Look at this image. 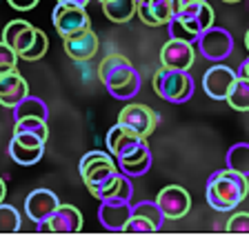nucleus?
I'll use <instances>...</instances> for the list:
<instances>
[{
  "mask_svg": "<svg viewBox=\"0 0 249 240\" xmlns=\"http://www.w3.org/2000/svg\"><path fill=\"white\" fill-rule=\"evenodd\" d=\"M98 78L116 100H131L140 91V73L123 53H109L98 65Z\"/></svg>",
  "mask_w": 249,
  "mask_h": 240,
  "instance_id": "f257e3e1",
  "label": "nucleus"
},
{
  "mask_svg": "<svg viewBox=\"0 0 249 240\" xmlns=\"http://www.w3.org/2000/svg\"><path fill=\"white\" fill-rule=\"evenodd\" d=\"M249 193V180L247 176L231 169H218L209 176L205 198L207 205L216 211H231L236 209Z\"/></svg>",
  "mask_w": 249,
  "mask_h": 240,
  "instance_id": "f03ea898",
  "label": "nucleus"
},
{
  "mask_svg": "<svg viewBox=\"0 0 249 240\" xmlns=\"http://www.w3.org/2000/svg\"><path fill=\"white\" fill-rule=\"evenodd\" d=\"M78 171L83 176L87 189L91 191V196H96L98 200H103L107 196L109 189L114 187L120 176L116 158L109 152H100V149H93V152L85 154L80 158Z\"/></svg>",
  "mask_w": 249,
  "mask_h": 240,
  "instance_id": "7ed1b4c3",
  "label": "nucleus"
},
{
  "mask_svg": "<svg viewBox=\"0 0 249 240\" xmlns=\"http://www.w3.org/2000/svg\"><path fill=\"white\" fill-rule=\"evenodd\" d=\"M194 89H196V83L189 76V71L160 67L154 73V91L167 103L174 104L187 103L194 96Z\"/></svg>",
  "mask_w": 249,
  "mask_h": 240,
  "instance_id": "20e7f679",
  "label": "nucleus"
},
{
  "mask_svg": "<svg viewBox=\"0 0 249 240\" xmlns=\"http://www.w3.org/2000/svg\"><path fill=\"white\" fill-rule=\"evenodd\" d=\"M196 42H198V51L207 60H213V63H223L225 58H229L233 51V38L225 27L212 25L198 36Z\"/></svg>",
  "mask_w": 249,
  "mask_h": 240,
  "instance_id": "39448f33",
  "label": "nucleus"
},
{
  "mask_svg": "<svg viewBox=\"0 0 249 240\" xmlns=\"http://www.w3.org/2000/svg\"><path fill=\"white\" fill-rule=\"evenodd\" d=\"M160 116L156 114L151 107L147 104H138V103H129L124 104L118 114V122L124 125L127 129H131L134 134H138L140 138H149L154 134L156 125H158Z\"/></svg>",
  "mask_w": 249,
  "mask_h": 240,
  "instance_id": "423d86ee",
  "label": "nucleus"
},
{
  "mask_svg": "<svg viewBox=\"0 0 249 240\" xmlns=\"http://www.w3.org/2000/svg\"><path fill=\"white\" fill-rule=\"evenodd\" d=\"M52 22L60 38L71 36V34L83 32V29L91 27V20H89V14L85 11V7L62 5V2H56V7H53Z\"/></svg>",
  "mask_w": 249,
  "mask_h": 240,
  "instance_id": "0eeeda50",
  "label": "nucleus"
},
{
  "mask_svg": "<svg viewBox=\"0 0 249 240\" xmlns=\"http://www.w3.org/2000/svg\"><path fill=\"white\" fill-rule=\"evenodd\" d=\"M156 205L160 207L162 216L167 220H180L189 214L192 209V196L178 185H169V187L160 189L156 196Z\"/></svg>",
  "mask_w": 249,
  "mask_h": 240,
  "instance_id": "6e6552de",
  "label": "nucleus"
},
{
  "mask_svg": "<svg viewBox=\"0 0 249 240\" xmlns=\"http://www.w3.org/2000/svg\"><path fill=\"white\" fill-rule=\"evenodd\" d=\"M196 60V49L194 42H185V40H169L162 45L160 49V65L167 69H180V71H189V67Z\"/></svg>",
  "mask_w": 249,
  "mask_h": 240,
  "instance_id": "1a4fd4ad",
  "label": "nucleus"
},
{
  "mask_svg": "<svg viewBox=\"0 0 249 240\" xmlns=\"http://www.w3.org/2000/svg\"><path fill=\"white\" fill-rule=\"evenodd\" d=\"M236 76L238 73L233 71L231 67L218 63L205 71V76H202V89H205V94L212 100H225L233 80H236Z\"/></svg>",
  "mask_w": 249,
  "mask_h": 240,
  "instance_id": "9d476101",
  "label": "nucleus"
},
{
  "mask_svg": "<svg viewBox=\"0 0 249 240\" xmlns=\"http://www.w3.org/2000/svg\"><path fill=\"white\" fill-rule=\"evenodd\" d=\"M38 227L42 231H53V234H76L83 229V214L73 205H58L56 211Z\"/></svg>",
  "mask_w": 249,
  "mask_h": 240,
  "instance_id": "9b49d317",
  "label": "nucleus"
},
{
  "mask_svg": "<svg viewBox=\"0 0 249 240\" xmlns=\"http://www.w3.org/2000/svg\"><path fill=\"white\" fill-rule=\"evenodd\" d=\"M136 14L149 27L167 25L178 14V0H138Z\"/></svg>",
  "mask_w": 249,
  "mask_h": 240,
  "instance_id": "f8f14e48",
  "label": "nucleus"
},
{
  "mask_svg": "<svg viewBox=\"0 0 249 240\" xmlns=\"http://www.w3.org/2000/svg\"><path fill=\"white\" fill-rule=\"evenodd\" d=\"M58 205H60V200L52 189H34L25 198V214L31 223L40 224L56 211Z\"/></svg>",
  "mask_w": 249,
  "mask_h": 240,
  "instance_id": "ddd939ff",
  "label": "nucleus"
},
{
  "mask_svg": "<svg viewBox=\"0 0 249 240\" xmlns=\"http://www.w3.org/2000/svg\"><path fill=\"white\" fill-rule=\"evenodd\" d=\"M182 22H185L189 29H192L196 36H200L205 29L213 25V9L207 0H194V2H187L178 9L176 14Z\"/></svg>",
  "mask_w": 249,
  "mask_h": 240,
  "instance_id": "4468645a",
  "label": "nucleus"
},
{
  "mask_svg": "<svg viewBox=\"0 0 249 240\" xmlns=\"http://www.w3.org/2000/svg\"><path fill=\"white\" fill-rule=\"evenodd\" d=\"M98 45H100L98 36H96V32H91V27L62 38V47H65L67 56L73 58V60H78V63H85V60L96 56Z\"/></svg>",
  "mask_w": 249,
  "mask_h": 240,
  "instance_id": "2eb2a0df",
  "label": "nucleus"
},
{
  "mask_svg": "<svg viewBox=\"0 0 249 240\" xmlns=\"http://www.w3.org/2000/svg\"><path fill=\"white\" fill-rule=\"evenodd\" d=\"M129 216H131V203H127V200H114V198L100 200L98 220L105 229L124 231V224H127Z\"/></svg>",
  "mask_w": 249,
  "mask_h": 240,
  "instance_id": "dca6fc26",
  "label": "nucleus"
},
{
  "mask_svg": "<svg viewBox=\"0 0 249 240\" xmlns=\"http://www.w3.org/2000/svg\"><path fill=\"white\" fill-rule=\"evenodd\" d=\"M142 140H145V138H140L138 134H134L131 129H127L124 125H120V122H116V125L107 131V138H105V142H107V152L111 154L116 160L129 156Z\"/></svg>",
  "mask_w": 249,
  "mask_h": 240,
  "instance_id": "f3484780",
  "label": "nucleus"
},
{
  "mask_svg": "<svg viewBox=\"0 0 249 240\" xmlns=\"http://www.w3.org/2000/svg\"><path fill=\"white\" fill-rule=\"evenodd\" d=\"M27 94H29V85L16 69L0 73V104L2 107L14 109Z\"/></svg>",
  "mask_w": 249,
  "mask_h": 240,
  "instance_id": "a211bd4d",
  "label": "nucleus"
},
{
  "mask_svg": "<svg viewBox=\"0 0 249 240\" xmlns=\"http://www.w3.org/2000/svg\"><path fill=\"white\" fill-rule=\"evenodd\" d=\"M36 27L27 20H11L7 22V27L2 29V42H7L16 53H22L34 40Z\"/></svg>",
  "mask_w": 249,
  "mask_h": 240,
  "instance_id": "6ab92c4d",
  "label": "nucleus"
},
{
  "mask_svg": "<svg viewBox=\"0 0 249 240\" xmlns=\"http://www.w3.org/2000/svg\"><path fill=\"white\" fill-rule=\"evenodd\" d=\"M9 156H11V160L22 165V167H31V165H36V162L42 160V156H45V145H22L18 138H11Z\"/></svg>",
  "mask_w": 249,
  "mask_h": 240,
  "instance_id": "aec40b11",
  "label": "nucleus"
},
{
  "mask_svg": "<svg viewBox=\"0 0 249 240\" xmlns=\"http://www.w3.org/2000/svg\"><path fill=\"white\" fill-rule=\"evenodd\" d=\"M138 0H105L103 11L109 20L114 22H129L136 16Z\"/></svg>",
  "mask_w": 249,
  "mask_h": 240,
  "instance_id": "412c9836",
  "label": "nucleus"
},
{
  "mask_svg": "<svg viewBox=\"0 0 249 240\" xmlns=\"http://www.w3.org/2000/svg\"><path fill=\"white\" fill-rule=\"evenodd\" d=\"M31 116H36V118H45L49 116V109H47V103H42L40 98L36 96H29L27 94L20 103L14 107V120H20V118H31Z\"/></svg>",
  "mask_w": 249,
  "mask_h": 240,
  "instance_id": "4be33fe9",
  "label": "nucleus"
},
{
  "mask_svg": "<svg viewBox=\"0 0 249 240\" xmlns=\"http://www.w3.org/2000/svg\"><path fill=\"white\" fill-rule=\"evenodd\" d=\"M227 104L236 111H249V80L243 76H236L231 89L227 94Z\"/></svg>",
  "mask_w": 249,
  "mask_h": 240,
  "instance_id": "5701e85b",
  "label": "nucleus"
},
{
  "mask_svg": "<svg viewBox=\"0 0 249 240\" xmlns=\"http://www.w3.org/2000/svg\"><path fill=\"white\" fill-rule=\"evenodd\" d=\"M227 169L249 178V142H236L227 152Z\"/></svg>",
  "mask_w": 249,
  "mask_h": 240,
  "instance_id": "b1692460",
  "label": "nucleus"
},
{
  "mask_svg": "<svg viewBox=\"0 0 249 240\" xmlns=\"http://www.w3.org/2000/svg\"><path fill=\"white\" fill-rule=\"evenodd\" d=\"M14 134H29V136H36V138H40L42 142H47V138H49V127H47L45 118H36V116H31V118L16 120Z\"/></svg>",
  "mask_w": 249,
  "mask_h": 240,
  "instance_id": "393cba45",
  "label": "nucleus"
},
{
  "mask_svg": "<svg viewBox=\"0 0 249 240\" xmlns=\"http://www.w3.org/2000/svg\"><path fill=\"white\" fill-rule=\"evenodd\" d=\"M47 49H49V38H47V34L42 32V29H38V27H36V34H34V40H31V45L22 53H18V58L34 63V60H40V58L45 56Z\"/></svg>",
  "mask_w": 249,
  "mask_h": 240,
  "instance_id": "a878e982",
  "label": "nucleus"
},
{
  "mask_svg": "<svg viewBox=\"0 0 249 240\" xmlns=\"http://www.w3.org/2000/svg\"><path fill=\"white\" fill-rule=\"evenodd\" d=\"M18 229H20V214H18V209L2 200L0 203V234H14Z\"/></svg>",
  "mask_w": 249,
  "mask_h": 240,
  "instance_id": "bb28decb",
  "label": "nucleus"
},
{
  "mask_svg": "<svg viewBox=\"0 0 249 240\" xmlns=\"http://www.w3.org/2000/svg\"><path fill=\"white\" fill-rule=\"evenodd\" d=\"M131 214L142 216V218L151 220V223L156 224V229H160L162 223H165V216H162L160 207L156 205V200H142V203L134 205V207H131Z\"/></svg>",
  "mask_w": 249,
  "mask_h": 240,
  "instance_id": "cd10ccee",
  "label": "nucleus"
},
{
  "mask_svg": "<svg viewBox=\"0 0 249 240\" xmlns=\"http://www.w3.org/2000/svg\"><path fill=\"white\" fill-rule=\"evenodd\" d=\"M118 169L120 173L129 178H136V176H145L147 171L151 169V154L145 158H136V160H123L118 162Z\"/></svg>",
  "mask_w": 249,
  "mask_h": 240,
  "instance_id": "c85d7f7f",
  "label": "nucleus"
},
{
  "mask_svg": "<svg viewBox=\"0 0 249 240\" xmlns=\"http://www.w3.org/2000/svg\"><path fill=\"white\" fill-rule=\"evenodd\" d=\"M131 196H134V185H131V178L120 173L118 180H116L114 189L107 193V198H114V200H127L131 203ZM105 200V198H103Z\"/></svg>",
  "mask_w": 249,
  "mask_h": 240,
  "instance_id": "c756f323",
  "label": "nucleus"
},
{
  "mask_svg": "<svg viewBox=\"0 0 249 240\" xmlns=\"http://www.w3.org/2000/svg\"><path fill=\"white\" fill-rule=\"evenodd\" d=\"M167 29H169V38H176V40H185V42H196L198 36L180 20L178 16H174L167 22Z\"/></svg>",
  "mask_w": 249,
  "mask_h": 240,
  "instance_id": "7c9ffc66",
  "label": "nucleus"
},
{
  "mask_svg": "<svg viewBox=\"0 0 249 240\" xmlns=\"http://www.w3.org/2000/svg\"><path fill=\"white\" fill-rule=\"evenodd\" d=\"M124 231H129V234H151V231H158V229H156V224L151 220L131 214L127 224H124Z\"/></svg>",
  "mask_w": 249,
  "mask_h": 240,
  "instance_id": "2f4dec72",
  "label": "nucleus"
},
{
  "mask_svg": "<svg viewBox=\"0 0 249 240\" xmlns=\"http://www.w3.org/2000/svg\"><path fill=\"white\" fill-rule=\"evenodd\" d=\"M16 65H18V53H16L7 42L0 40V73L16 69Z\"/></svg>",
  "mask_w": 249,
  "mask_h": 240,
  "instance_id": "473e14b6",
  "label": "nucleus"
},
{
  "mask_svg": "<svg viewBox=\"0 0 249 240\" xmlns=\"http://www.w3.org/2000/svg\"><path fill=\"white\" fill-rule=\"evenodd\" d=\"M227 231H231V234H249V214L247 211L233 214L227 223Z\"/></svg>",
  "mask_w": 249,
  "mask_h": 240,
  "instance_id": "72a5a7b5",
  "label": "nucleus"
},
{
  "mask_svg": "<svg viewBox=\"0 0 249 240\" xmlns=\"http://www.w3.org/2000/svg\"><path fill=\"white\" fill-rule=\"evenodd\" d=\"M40 0H7V5L16 11H31Z\"/></svg>",
  "mask_w": 249,
  "mask_h": 240,
  "instance_id": "f704fd0d",
  "label": "nucleus"
},
{
  "mask_svg": "<svg viewBox=\"0 0 249 240\" xmlns=\"http://www.w3.org/2000/svg\"><path fill=\"white\" fill-rule=\"evenodd\" d=\"M56 2H62V5H76V7H87L91 0H56Z\"/></svg>",
  "mask_w": 249,
  "mask_h": 240,
  "instance_id": "c9c22d12",
  "label": "nucleus"
},
{
  "mask_svg": "<svg viewBox=\"0 0 249 240\" xmlns=\"http://www.w3.org/2000/svg\"><path fill=\"white\" fill-rule=\"evenodd\" d=\"M236 73H238V76H243V78H247V80H249V58H247V60H243V65H240V69H238V71H236Z\"/></svg>",
  "mask_w": 249,
  "mask_h": 240,
  "instance_id": "e433bc0d",
  "label": "nucleus"
},
{
  "mask_svg": "<svg viewBox=\"0 0 249 240\" xmlns=\"http://www.w3.org/2000/svg\"><path fill=\"white\" fill-rule=\"evenodd\" d=\"M5 196H7V185H5V180L0 178V203L5 200Z\"/></svg>",
  "mask_w": 249,
  "mask_h": 240,
  "instance_id": "4c0bfd02",
  "label": "nucleus"
},
{
  "mask_svg": "<svg viewBox=\"0 0 249 240\" xmlns=\"http://www.w3.org/2000/svg\"><path fill=\"white\" fill-rule=\"evenodd\" d=\"M245 47H247V51H249V29H247V34H245Z\"/></svg>",
  "mask_w": 249,
  "mask_h": 240,
  "instance_id": "58836bf2",
  "label": "nucleus"
},
{
  "mask_svg": "<svg viewBox=\"0 0 249 240\" xmlns=\"http://www.w3.org/2000/svg\"><path fill=\"white\" fill-rule=\"evenodd\" d=\"M223 2H240V0H223Z\"/></svg>",
  "mask_w": 249,
  "mask_h": 240,
  "instance_id": "ea45409f",
  "label": "nucleus"
},
{
  "mask_svg": "<svg viewBox=\"0 0 249 240\" xmlns=\"http://www.w3.org/2000/svg\"><path fill=\"white\" fill-rule=\"evenodd\" d=\"M98 2H105V0H98Z\"/></svg>",
  "mask_w": 249,
  "mask_h": 240,
  "instance_id": "a19ab883",
  "label": "nucleus"
}]
</instances>
